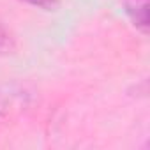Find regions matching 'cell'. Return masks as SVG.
Returning <instances> with one entry per match:
<instances>
[{
    "label": "cell",
    "instance_id": "1",
    "mask_svg": "<svg viewBox=\"0 0 150 150\" xmlns=\"http://www.w3.org/2000/svg\"><path fill=\"white\" fill-rule=\"evenodd\" d=\"M124 7H125V13L131 16L132 23L146 32V27H148V9H146V0H124Z\"/></svg>",
    "mask_w": 150,
    "mask_h": 150
},
{
    "label": "cell",
    "instance_id": "2",
    "mask_svg": "<svg viewBox=\"0 0 150 150\" xmlns=\"http://www.w3.org/2000/svg\"><path fill=\"white\" fill-rule=\"evenodd\" d=\"M25 2L37 6V7H42V9H51L57 6V0H25Z\"/></svg>",
    "mask_w": 150,
    "mask_h": 150
},
{
    "label": "cell",
    "instance_id": "3",
    "mask_svg": "<svg viewBox=\"0 0 150 150\" xmlns=\"http://www.w3.org/2000/svg\"><path fill=\"white\" fill-rule=\"evenodd\" d=\"M7 46V35L4 34V30L0 28V50H4Z\"/></svg>",
    "mask_w": 150,
    "mask_h": 150
}]
</instances>
